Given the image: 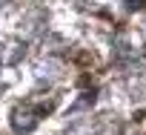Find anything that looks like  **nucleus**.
Masks as SVG:
<instances>
[{
  "mask_svg": "<svg viewBox=\"0 0 146 135\" xmlns=\"http://www.w3.org/2000/svg\"><path fill=\"white\" fill-rule=\"evenodd\" d=\"M12 124H15V129H17V132H29V129H35V124H37V112H23V109H15Z\"/></svg>",
  "mask_w": 146,
  "mask_h": 135,
  "instance_id": "nucleus-1",
  "label": "nucleus"
},
{
  "mask_svg": "<svg viewBox=\"0 0 146 135\" xmlns=\"http://www.w3.org/2000/svg\"><path fill=\"white\" fill-rule=\"evenodd\" d=\"M126 6H129V9H143L146 0H126Z\"/></svg>",
  "mask_w": 146,
  "mask_h": 135,
  "instance_id": "nucleus-2",
  "label": "nucleus"
}]
</instances>
